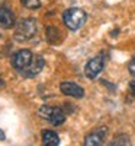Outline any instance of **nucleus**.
Returning a JSON list of instances; mask_svg holds the SVG:
<instances>
[{
	"mask_svg": "<svg viewBox=\"0 0 135 146\" xmlns=\"http://www.w3.org/2000/svg\"><path fill=\"white\" fill-rule=\"evenodd\" d=\"M86 19H87V15H86V12L80 7H70L63 15V21L70 31L80 29L86 23Z\"/></svg>",
	"mask_w": 135,
	"mask_h": 146,
	"instance_id": "1",
	"label": "nucleus"
},
{
	"mask_svg": "<svg viewBox=\"0 0 135 146\" xmlns=\"http://www.w3.org/2000/svg\"><path fill=\"white\" fill-rule=\"evenodd\" d=\"M35 34H36V21H35L33 18L20 19V21L16 23V32H15V36H16L19 41L31 40Z\"/></svg>",
	"mask_w": 135,
	"mask_h": 146,
	"instance_id": "2",
	"label": "nucleus"
},
{
	"mask_svg": "<svg viewBox=\"0 0 135 146\" xmlns=\"http://www.w3.org/2000/svg\"><path fill=\"white\" fill-rule=\"evenodd\" d=\"M39 115L50 121L54 126H61L66 121V113L58 107H51V105H42L39 108Z\"/></svg>",
	"mask_w": 135,
	"mask_h": 146,
	"instance_id": "3",
	"label": "nucleus"
},
{
	"mask_svg": "<svg viewBox=\"0 0 135 146\" xmlns=\"http://www.w3.org/2000/svg\"><path fill=\"white\" fill-rule=\"evenodd\" d=\"M105 67V57L103 56H96L92 60H89L87 64L84 67V75L89 79H96L99 76V73Z\"/></svg>",
	"mask_w": 135,
	"mask_h": 146,
	"instance_id": "4",
	"label": "nucleus"
},
{
	"mask_svg": "<svg viewBox=\"0 0 135 146\" xmlns=\"http://www.w3.org/2000/svg\"><path fill=\"white\" fill-rule=\"evenodd\" d=\"M33 54L31 53V50H19L18 53H15L13 58H12V66H13L18 72H23L32 62Z\"/></svg>",
	"mask_w": 135,
	"mask_h": 146,
	"instance_id": "5",
	"label": "nucleus"
},
{
	"mask_svg": "<svg viewBox=\"0 0 135 146\" xmlns=\"http://www.w3.org/2000/svg\"><path fill=\"white\" fill-rule=\"evenodd\" d=\"M106 133H107L106 127H99V129L93 130L92 133H89V135L84 137L83 146H103Z\"/></svg>",
	"mask_w": 135,
	"mask_h": 146,
	"instance_id": "6",
	"label": "nucleus"
},
{
	"mask_svg": "<svg viewBox=\"0 0 135 146\" xmlns=\"http://www.w3.org/2000/svg\"><path fill=\"white\" fill-rule=\"evenodd\" d=\"M60 91L63 92L67 96H71V98H83L84 96V89L81 86H79L77 83L74 82H63L60 85Z\"/></svg>",
	"mask_w": 135,
	"mask_h": 146,
	"instance_id": "7",
	"label": "nucleus"
},
{
	"mask_svg": "<svg viewBox=\"0 0 135 146\" xmlns=\"http://www.w3.org/2000/svg\"><path fill=\"white\" fill-rule=\"evenodd\" d=\"M44 66H45L44 57H42V56H33L31 64H29L25 70H23V72H20V73H22V76H25V78H33V76H36V75H38V73L42 70Z\"/></svg>",
	"mask_w": 135,
	"mask_h": 146,
	"instance_id": "8",
	"label": "nucleus"
},
{
	"mask_svg": "<svg viewBox=\"0 0 135 146\" xmlns=\"http://www.w3.org/2000/svg\"><path fill=\"white\" fill-rule=\"evenodd\" d=\"M15 23H16V19H15L13 12L7 7H0V27L9 29Z\"/></svg>",
	"mask_w": 135,
	"mask_h": 146,
	"instance_id": "9",
	"label": "nucleus"
},
{
	"mask_svg": "<svg viewBox=\"0 0 135 146\" xmlns=\"http://www.w3.org/2000/svg\"><path fill=\"white\" fill-rule=\"evenodd\" d=\"M60 137L52 130H42V146H58Z\"/></svg>",
	"mask_w": 135,
	"mask_h": 146,
	"instance_id": "10",
	"label": "nucleus"
},
{
	"mask_svg": "<svg viewBox=\"0 0 135 146\" xmlns=\"http://www.w3.org/2000/svg\"><path fill=\"white\" fill-rule=\"evenodd\" d=\"M110 146H129V139L126 135H121V136H116L115 140L112 142Z\"/></svg>",
	"mask_w": 135,
	"mask_h": 146,
	"instance_id": "11",
	"label": "nucleus"
},
{
	"mask_svg": "<svg viewBox=\"0 0 135 146\" xmlns=\"http://www.w3.org/2000/svg\"><path fill=\"white\" fill-rule=\"evenodd\" d=\"M20 2L26 9H31V10H35L41 6V0H20Z\"/></svg>",
	"mask_w": 135,
	"mask_h": 146,
	"instance_id": "12",
	"label": "nucleus"
},
{
	"mask_svg": "<svg viewBox=\"0 0 135 146\" xmlns=\"http://www.w3.org/2000/svg\"><path fill=\"white\" fill-rule=\"evenodd\" d=\"M128 70H129V73L132 76H135V56L132 57V60L129 62V64H128Z\"/></svg>",
	"mask_w": 135,
	"mask_h": 146,
	"instance_id": "13",
	"label": "nucleus"
},
{
	"mask_svg": "<svg viewBox=\"0 0 135 146\" xmlns=\"http://www.w3.org/2000/svg\"><path fill=\"white\" fill-rule=\"evenodd\" d=\"M129 92H131L132 96H135V80L129 82Z\"/></svg>",
	"mask_w": 135,
	"mask_h": 146,
	"instance_id": "14",
	"label": "nucleus"
},
{
	"mask_svg": "<svg viewBox=\"0 0 135 146\" xmlns=\"http://www.w3.org/2000/svg\"><path fill=\"white\" fill-rule=\"evenodd\" d=\"M5 139H6V135H5L2 130H0V140H5Z\"/></svg>",
	"mask_w": 135,
	"mask_h": 146,
	"instance_id": "15",
	"label": "nucleus"
},
{
	"mask_svg": "<svg viewBox=\"0 0 135 146\" xmlns=\"http://www.w3.org/2000/svg\"><path fill=\"white\" fill-rule=\"evenodd\" d=\"M0 86H3V79H2V76H0Z\"/></svg>",
	"mask_w": 135,
	"mask_h": 146,
	"instance_id": "16",
	"label": "nucleus"
}]
</instances>
